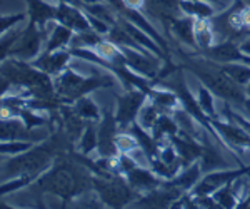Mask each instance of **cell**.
I'll return each instance as SVG.
<instances>
[{"mask_svg":"<svg viewBox=\"0 0 250 209\" xmlns=\"http://www.w3.org/2000/svg\"><path fill=\"white\" fill-rule=\"evenodd\" d=\"M213 92L208 89L207 86H200L199 87V94H197V100H199L200 107H202V111L205 112V114L208 116L210 119H219L220 116L217 114L215 111V104H213Z\"/></svg>","mask_w":250,"mask_h":209,"instance_id":"74e56055","label":"cell"},{"mask_svg":"<svg viewBox=\"0 0 250 209\" xmlns=\"http://www.w3.org/2000/svg\"><path fill=\"white\" fill-rule=\"evenodd\" d=\"M117 79L112 72L100 67L92 75H79L72 69H67L57 77H54L55 94L62 104H72L74 106L79 99L90 95L92 92L105 89V87H115Z\"/></svg>","mask_w":250,"mask_h":209,"instance_id":"3957f363","label":"cell"},{"mask_svg":"<svg viewBox=\"0 0 250 209\" xmlns=\"http://www.w3.org/2000/svg\"><path fill=\"white\" fill-rule=\"evenodd\" d=\"M225 74L230 77L233 82H237L239 86H247L250 82V66L244 62H229V64H220Z\"/></svg>","mask_w":250,"mask_h":209,"instance_id":"836d02e7","label":"cell"},{"mask_svg":"<svg viewBox=\"0 0 250 209\" xmlns=\"http://www.w3.org/2000/svg\"><path fill=\"white\" fill-rule=\"evenodd\" d=\"M237 208H250V191L247 192V196H245L244 199H240V203Z\"/></svg>","mask_w":250,"mask_h":209,"instance_id":"f6af8a7d","label":"cell"},{"mask_svg":"<svg viewBox=\"0 0 250 209\" xmlns=\"http://www.w3.org/2000/svg\"><path fill=\"white\" fill-rule=\"evenodd\" d=\"M239 46H240V50L244 52V54H247L250 55V39H244L242 42H239Z\"/></svg>","mask_w":250,"mask_h":209,"instance_id":"ee69618b","label":"cell"},{"mask_svg":"<svg viewBox=\"0 0 250 209\" xmlns=\"http://www.w3.org/2000/svg\"><path fill=\"white\" fill-rule=\"evenodd\" d=\"M120 49L124 50L125 59H127V66L132 70H135L137 74L144 75V77L150 80L157 79V75H159V72L165 62L164 59H160L154 52H142L132 49V47H120Z\"/></svg>","mask_w":250,"mask_h":209,"instance_id":"8fae6325","label":"cell"},{"mask_svg":"<svg viewBox=\"0 0 250 209\" xmlns=\"http://www.w3.org/2000/svg\"><path fill=\"white\" fill-rule=\"evenodd\" d=\"M105 39V35L97 32L95 29H88L83 32H75L68 49H75V47H85V49H94L97 44H100Z\"/></svg>","mask_w":250,"mask_h":209,"instance_id":"d6a6232c","label":"cell"},{"mask_svg":"<svg viewBox=\"0 0 250 209\" xmlns=\"http://www.w3.org/2000/svg\"><path fill=\"white\" fill-rule=\"evenodd\" d=\"M173 37L177 42H180L182 46L192 47L193 50H197V42H195V19L190 15H184V17L177 19L175 22L170 25V35L167 39Z\"/></svg>","mask_w":250,"mask_h":209,"instance_id":"cb8c5ba5","label":"cell"},{"mask_svg":"<svg viewBox=\"0 0 250 209\" xmlns=\"http://www.w3.org/2000/svg\"><path fill=\"white\" fill-rule=\"evenodd\" d=\"M97 124L99 122H87L85 129H83L82 136L75 144V149L82 154L88 156L92 151H97L99 146V132H97Z\"/></svg>","mask_w":250,"mask_h":209,"instance_id":"f546056e","label":"cell"},{"mask_svg":"<svg viewBox=\"0 0 250 209\" xmlns=\"http://www.w3.org/2000/svg\"><path fill=\"white\" fill-rule=\"evenodd\" d=\"M197 54L213 60L219 64H229V62H245L247 54L240 50L239 42L233 40H220L219 44H213L208 49L199 50Z\"/></svg>","mask_w":250,"mask_h":209,"instance_id":"2e32d148","label":"cell"},{"mask_svg":"<svg viewBox=\"0 0 250 209\" xmlns=\"http://www.w3.org/2000/svg\"><path fill=\"white\" fill-rule=\"evenodd\" d=\"M74 109L77 111V114L82 119H85L87 122H100L102 119V111L100 107L95 104V100L90 97V95H85V97L79 99L77 102L74 104Z\"/></svg>","mask_w":250,"mask_h":209,"instance_id":"4dcf8cb0","label":"cell"},{"mask_svg":"<svg viewBox=\"0 0 250 209\" xmlns=\"http://www.w3.org/2000/svg\"><path fill=\"white\" fill-rule=\"evenodd\" d=\"M47 37L48 34L42 32L39 29L37 23L29 20L27 27L20 30L17 40L12 44L9 54H7V59L14 57V59L25 60V62H32V60L37 59L40 55V47L43 44V39Z\"/></svg>","mask_w":250,"mask_h":209,"instance_id":"8992f818","label":"cell"},{"mask_svg":"<svg viewBox=\"0 0 250 209\" xmlns=\"http://www.w3.org/2000/svg\"><path fill=\"white\" fill-rule=\"evenodd\" d=\"M160 114H162V111H160L152 100H147V102L144 104L142 111H140L139 117H137V122H139L140 126H144L145 129L152 131V127H154V124L157 122Z\"/></svg>","mask_w":250,"mask_h":209,"instance_id":"d590c367","label":"cell"},{"mask_svg":"<svg viewBox=\"0 0 250 209\" xmlns=\"http://www.w3.org/2000/svg\"><path fill=\"white\" fill-rule=\"evenodd\" d=\"M207 132L208 131L204 132V138H202L204 152H202V158L199 159L200 169H202L204 174L205 172H210V171H217V169H225V167L229 166L227 161H225L224 156H222V152L210 142Z\"/></svg>","mask_w":250,"mask_h":209,"instance_id":"d4e9b609","label":"cell"},{"mask_svg":"<svg viewBox=\"0 0 250 209\" xmlns=\"http://www.w3.org/2000/svg\"><path fill=\"white\" fill-rule=\"evenodd\" d=\"M117 147H119V152H127V154L134 149H140L135 138L128 131L119 132V136H117Z\"/></svg>","mask_w":250,"mask_h":209,"instance_id":"60d3db41","label":"cell"},{"mask_svg":"<svg viewBox=\"0 0 250 209\" xmlns=\"http://www.w3.org/2000/svg\"><path fill=\"white\" fill-rule=\"evenodd\" d=\"M205 2H212V3H220V0H205Z\"/></svg>","mask_w":250,"mask_h":209,"instance_id":"681fc988","label":"cell"},{"mask_svg":"<svg viewBox=\"0 0 250 209\" xmlns=\"http://www.w3.org/2000/svg\"><path fill=\"white\" fill-rule=\"evenodd\" d=\"M245 92H247V97H250V82L245 86Z\"/></svg>","mask_w":250,"mask_h":209,"instance_id":"c3c4849f","label":"cell"},{"mask_svg":"<svg viewBox=\"0 0 250 209\" xmlns=\"http://www.w3.org/2000/svg\"><path fill=\"white\" fill-rule=\"evenodd\" d=\"M245 2H247V3H249V5H250V0H245Z\"/></svg>","mask_w":250,"mask_h":209,"instance_id":"f907efd6","label":"cell"},{"mask_svg":"<svg viewBox=\"0 0 250 209\" xmlns=\"http://www.w3.org/2000/svg\"><path fill=\"white\" fill-rule=\"evenodd\" d=\"M168 139L172 140V144L175 146L177 152H179L184 167L190 166V164L197 163V161L202 158L204 144H202V140L195 139L193 136L187 134V132H184V131H179L177 134H172Z\"/></svg>","mask_w":250,"mask_h":209,"instance_id":"9a60e30c","label":"cell"},{"mask_svg":"<svg viewBox=\"0 0 250 209\" xmlns=\"http://www.w3.org/2000/svg\"><path fill=\"white\" fill-rule=\"evenodd\" d=\"M249 172H250V164H247V166L242 164L239 169H227L225 167V169L205 172L190 192L195 196H210L215 191H219L220 187H224L225 184L235 183L237 179H240L242 176H247Z\"/></svg>","mask_w":250,"mask_h":209,"instance_id":"9c48e42d","label":"cell"},{"mask_svg":"<svg viewBox=\"0 0 250 209\" xmlns=\"http://www.w3.org/2000/svg\"><path fill=\"white\" fill-rule=\"evenodd\" d=\"M180 5L184 14L193 19H210L212 15H215L210 2H205V0H182Z\"/></svg>","mask_w":250,"mask_h":209,"instance_id":"1f68e13d","label":"cell"},{"mask_svg":"<svg viewBox=\"0 0 250 209\" xmlns=\"http://www.w3.org/2000/svg\"><path fill=\"white\" fill-rule=\"evenodd\" d=\"M97 132H99V146H97L99 158H117L120 154L117 147V136L120 127L115 117V111L110 106L102 111V119L97 124Z\"/></svg>","mask_w":250,"mask_h":209,"instance_id":"52a82bcc","label":"cell"},{"mask_svg":"<svg viewBox=\"0 0 250 209\" xmlns=\"http://www.w3.org/2000/svg\"><path fill=\"white\" fill-rule=\"evenodd\" d=\"M127 7H132V9H137V10H144V5H145V0H122Z\"/></svg>","mask_w":250,"mask_h":209,"instance_id":"7bdbcfd3","label":"cell"},{"mask_svg":"<svg viewBox=\"0 0 250 209\" xmlns=\"http://www.w3.org/2000/svg\"><path fill=\"white\" fill-rule=\"evenodd\" d=\"M50 132H39L34 129H29L20 117L15 116H9V117H2V124H0V139L2 140H30V142H42L47 139Z\"/></svg>","mask_w":250,"mask_h":209,"instance_id":"4fadbf2b","label":"cell"},{"mask_svg":"<svg viewBox=\"0 0 250 209\" xmlns=\"http://www.w3.org/2000/svg\"><path fill=\"white\" fill-rule=\"evenodd\" d=\"M35 142H30V140H2L0 144V152L2 156H17L22 154V152L29 151Z\"/></svg>","mask_w":250,"mask_h":209,"instance_id":"f35d334b","label":"cell"},{"mask_svg":"<svg viewBox=\"0 0 250 209\" xmlns=\"http://www.w3.org/2000/svg\"><path fill=\"white\" fill-rule=\"evenodd\" d=\"M195 52L208 49L215 44V32H213L210 19H195Z\"/></svg>","mask_w":250,"mask_h":209,"instance_id":"83f0119b","label":"cell"},{"mask_svg":"<svg viewBox=\"0 0 250 209\" xmlns=\"http://www.w3.org/2000/svg\"><path fill=\"white\" fill-rule=\"evenodd\" d=\"M59 117H60V122H62L63 129H65V132L68 134V138L72 139V142L77 144V140L80 139V136H82V132L87 126V120L80 117L72 104H62V106H60Z\"/></svg>","mask_w":250,"mask_h":209,"instance_id":"44dd1931","label":"cell"},{"mask_svg":"<svg viewBox=\"0 0 250 209\" xmlns=\"http://www.w3.org/2000/svg\"><path fill=\"white\" fill-rule=\"evenodd\" d=\"M202 174L204 172L200 169L199 161H197V163L190 164V166L184 167L175 178L165 179V184H168V186H172L173 189H177L184 194V192H190L193 187L197 186V183H199L200 178H202Z\"/></svg>","mask_w":250,"mask_h":209,"instance_id":"603a6c76","label":"cell"},{"mask_svg":"<svg viewBox=\"0 0 250 209\" xmlns=\"http://www.w3.org/2000/svg\"><path fill=\"white\" fill-rule=\"evenodd\" d=\"M124 176L127 178L128 184H130L139 194H144V192H148V191L155 189V187H160L165 181L164 178H160L159 174H155L152 169L140 167L139 164L132 167L130 171L125 172Z\"/></svg>","mask_w":250,"mask_h":209,"instance_id":"d6986e66","label":"cell"},{"mask_svg":"<svg viewBox=\"0 0 250 209\" xmlns=\"http://www.w3.org/2000/svg\"><path fill=\"white\" fill-rule=\"evenodd\" d=\"M74 57L70 49H60L55 52H42L37 59L32 60V66L45 72L50 77H57L68 67V62Z\"/></svg>","mask_w":250,"mask_h":209,"instance_id":"ac0fdd59","label":"cell"},{"mask_svg":"<svg viewBox=\"0 0 250 209\" xmlns=\"http://www.w3.org/2000/svg\"><path fill=\"white\" fill-rule=\"evenodd\" d=\"M55 20L63 23V25H67L68 29H72L74 32H83L88 29H94L87 12L77 5H72V3L67 2H57V15H55Z\"/></svg>","mask_w":250,"mask_h":209,"instance_id":"e0dca14e","label":"cell"},{"mask_svg":"<svg viewBox=\"0 0 250 209\" xmlns=\"http://www.w3.org/2000/svg\"><path fill=\"white\" fill-rule=\"evenodd\" d=\"M127 131L135 138L137 144H139V147H140V151L144 152L145 159H147L148 163H150V161H154L155 158H159L160 140H157L154 138V134H152V132H148V129H145L144 126H140V124L135 120V122L132 124Z\"/></svg>","mask_w":250,"mask_h":209,"instance_id":"7402d4cb","label":"cell"},{"mask_svg":"<svg viewBox=\"0 0 250 209\" xmlns=\"http://www.w3.org/2000/svg\"><path fill=\"white\" fill-rule=\"evenodd\" d=\"M95 172L97 161H92L77 149H72L60 154L54 161L50 169L39 176L27 187V191L37 199L39 208H45L42 201V196L45 192L57 196L63 204H68L75 198L94 191L92 179Z\"/></svg>","mask_w":250,"mask_h":209,"instance_id":"6da1fadb","label":"cell"},{"mask_svg":"<svg viewBox=\"0 0 250 209\" xmlns=\"http://www.w3.org/2000/svg\"><path fill=\"white\" fill-rule=\"evenodd\" d=\"M242 109H244L245 114L250 117V97H247V100H245V104H244V107H242Z\"/></svg>","mask_w":250,"mask_h":209,"instance_id":"7dc6e473","label":"cell"},{"mask_svg":"<svg viewBox=\"0 0 250 209\" xmlns=\"http://www.w3.org/2000/svg\"><path fill=\"white\" fill-rule=\"evenodd\" d=\"M170 49L179 59V66L184 70H188L195 75L204 86H207L213 94L224 102H229L232 106L242 109L247 100V92L244 86H239L237 82L229 77L222 69L219 62L204 57V55L197 54V52H185L182 49V44L177 42L175 39L170 37Z\"/></svg>","mask_w":250,"mask_h":209,"instance_id":"7a4b0ae2","label":"cell"},{"mask_svg":"<svg viewBox=\"0 0 250 209\" xmlns=\"http://www.w3.org/2000/svg\"><path fill=\"white\" fill-rule=\"evenodd\" d=\"M25 19V14H15V15H2L0 19V32L2 34H7L12 27L20 23L22 20Z\"/></svg>","mask_w":250,"mask_h":209,"instance_id":"b9f144b4","label":"cell"},{"mask_svg":"<svg viewBox=\"0 0 250 209\" xmlns=\"http://www.w3.org/2000/svg\"><path fill=\"white\" fill-rule=\"evenodd\" d=\"M212 196L215 198V201L220 204L222 208H227V209L237 208V206H239V203H240V198L237 196L235 189H233V183L225 184L224 187H220L219 191H215Z\"/></svg>","mask_w":250,"mask_h":209,"instance_id":"e575fe53","label":"cell"},{"mask_svg":"<svg viewBox=\"0 0 250 209\" xmlns=\"http://www.w3.org/2000/svg\"><path fill=\"white\" fill-rule=\"evenodd\" d=\"M57 2H67V3H72V5L80 7V9H83V7H85V3H83L82 0H57Z\"/></svg>","mask_w":250,"mask_h":209,"instance_id":"bcb514c9","label":"cell"},{"mask_svg":"<svg viewBox=\"0 0 250 209\" xmlns=\"http://www.w3.org/2000/svg\"><path fill=\"white\" fill-rule=\"evenodd\" d=\"M182 196V192L173 189L168 184H164L160 187L144 192L132 203V208H172L173 203Z\"/></svg>","mask_w":250,"mask_h":209,"instance_id":"5bb4252c","label":"cell"},{"mask_svg":"<svg viewBox=\"0 0 250 209\" xmlns=\"http://www.w3.org/2000/svg\"><path fill=\"white\" fill-rule=\"evenodd\" d=\"M222 116H225L229 120H233V122H237L240 127H244L245 131H247V134L250 136V119H247L245 116L239 114V112H235L232 109V104L229 102H224V107H222Z\"/></svg>","mask_w":250,"mask_h":209,"instance_id":"ab89813d","label":"cell"},{"mask_svg":"<svg viewBox=\"0 0 250 209\" xmlns=\"http://www.w3.org/2000/svg\"><path fill=\"white\" fill-rule=\"evenodd\" d=\"M92 184H94V192L97 194V198L107 208L132 206V203L140 196L128 184L127 178L120 172L94 174Z\"/></svg>","mask_w":250,"mask_h":209,"instance_id":"5b68a950","label":"cell"},{"mask_svg":"<svg viewBox=\"0 0 250 209\" xmlns=\"http://www.w3.org/2000/svg\"><path fill=\"white\" fill-rule=\"evenodd\" d=\"M55 15L57 5H48L43 0H27V17L45 34H48V25L55 22Z\"/></svg>","mask_w":250,"mask_h":209,"instance_id":"ffe728a7","label":"cell"},{"mask_svg":"<svg viewBox=\"0 0 250 209\" xmlns=\"http://www.w3.org/2000/svg\"><path fill=\"white\" fill-rule=\"evenodd\" d=\"M74 34L75 32L72 29H68L67 25H63V23L55 20L50 29V34H48V37H47L45 50L43 52H55L60 49H65L67 46H70Z\"/></svg>","mask_w":250,"mask_h":209,"instance_id":"484cf974","label":"cell"},{"mask_svg":"<svg viewBox=\"0 0 250 209\" xmlns=\"http://www.w3.org/2000/svg\"><path fill=\"white\" fill-rule=\"evenodd\" d=\"M212 126L215 129L217 134L220 136V139L224 140L225 147L230 151H245L250 149V136L244 127H240L233 120H222L212 119Z\"/></svg>","mask_w":250,"mask_h":209,"instance_id":"7c38bea8","label":"cell"},{"mask_svg":"<svg viewBox=\"0 0 250 209\" xmlns=\"http://www.w3.org/2000/svg\"><path fill=\"white\" fill-rule=\"evenodd\" d=\"M210 22L220 40L242 42L250 35V5L245 0H233L229 9L212 15Z\"/></svg>","mask_w":250,"mask_h":209,"instance_id":"277c9868","label":"cell"},{"mask_svg":"<svg viewBox=\"0 0 250 209\" xmlns=\"http://www.w3.org/2000/svg\"><path fill=\"white\" fill-rule=\"evenodd\" d=\"M180 131L177 120L173 119V116H168V112H162L157 119V122L152 127V134L157 140H162L165 138H170L172 134H177Z\"/></svg>","mask_w":250,"mask_h":209,"instance_id":"f1b7e54d","label":"cell"},{"mask_svg":"<svg viewBox=\"0 0 250 209\" xmlns=\"http://www.w3.org/2000/svg\"><path fill=\"white\" fill-rule=\"evenodd\" d=\"M182 0H145L144 14L148 19H157L164 27L165 37L170 35V25L177 19L184 17V10L180 5Z\"/></svg>","mask_w":250,"mask_h":209,"instance_id":"30bf717a","label":"cell"},{"mask_svg":"<svg viewBox=\"0 0 250 209\" xmlns=\"http://www.w3.org/2000/svg\"><path fill=\"white\" fill-rule=\"evenodd\" d=\"M148 100V95L140 89L125 91V94H117L115 117L120 131H127L139 117L144 104Z\"/></svg>","mask_w":250,"mask_h":209,"instance_id":"ba28073f","label":"cell"},{"mask_svg":"<svg viewBox=\"0 0 250 209\" xmlns=\"http://www.w3.org/2000/svg\"><path fill=\"white\" fill-rule=\"evenodd\" d=\"M148 100H152L162 112H172V111L179 109V106H180L179 95L172 89L164 87V86H159V87L154 86V89L148 92Z\"/></svg>","mask_w":250,"mask_h":209,"instance_id":"4316f807","label":"cell"},{"mask_svg":"<svg viewBox=\"0 0 250 209\" xmlns=\"http://www.w3.org/2000/svg\"><path fill=\"white\" fill-rule=\"evenodd\" d=\"M34 178L30 176H19V178H12L9 181H2V186H0V196L5 198L10 192H20L22 189H27L32 183H34Z\"/></svg>","mask_w":250,"mask_h":209,"instance_id":"8d00e7d4","label":"cell"}]
</instances>
